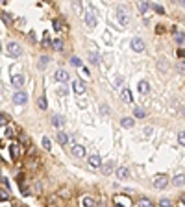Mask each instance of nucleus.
<instances>
[{"label": "nucleus", "mask_w": 185, "mask_h": 207, "mask_svg": "<svg viewBox=\"0 0 185 207\" xmlns=\"http://www.w3.org/2000/svg\"><path fill=\"white\" fill-rule=\"evenodd\" d=\"M137 205L139 207H154V204H152L150 200H146V198H141V200L137 202Z\"/></svg>", "instance_id": "7c9ffc66"}, {"label": "nucleus", "mask_w": 185, "mask_h": 207, "mask_svg": "<svg viewBox=\"0 0 185 207\" xmlns=\"http://www.w3.org/2000/svg\"><path fill=\"white\" fill-rule=\"evenodd\" d=\"M176 70H178V74L185 76V61H178L176 63Z\"/></svg>", "instance_id": "c756f323"}, {"label": "nucleus", "mask_w": 185, "mask_h": 207, "mask_svg": "<svg viewBox=\"0 0 185 207\" xmlns=\"http://www.w3.org/2000/svg\"><path fill=\"white\" fill-rule=\"evenodd\" d=\"M57 196H61V198H65V200H67V198H70V191L63 187V189H59V191H57Z\"/></svg>", "instance_id": "c85d7f7f"}, {"label": "nucleus", "mask_w": 185, "mask_h": 207, "mask_svg": "<svg viewBox=\"0 0 185 207\" xmlns=\"http://www.w3.org/2000/svg\"><path fill=\"white\" fill-rule=\"evenodd\" d=\"M7 122H9V118H7L4 113H0V126H6Z\"/></svg>", "instance_id": "c03bdc74"}, {"label": "nucleus", "mask_w": 185, "mask_h": 207, "mask_svg": "<svg viewBox=\"0 0 185 207\" xmlns=\"http://www.w3.org/2000/svg\"><path fill=\"white\" fill-rule=\"evenodd\" d=\"M115 174H117L120 180H124V178H128V176H130V170H128L126 167H119V168L115 170Z\"/></svg>", "instance_id": "a211bd4d"}, {"label": "nucleus", "mask_w": 185, "mask_h": 207, "mask_svg": "<svg viewBox=\"0 0 185 207\" xmlns=\"http://www.w3.org/2000/svg\"><path fill=\"white\" fill-rule=\"evenodd\" d=\"M33 189H35V194H39V193H41V183H35Z\"/></svg>", "instance_id": "09e8293b"}, {"label": "nucleus", "mask_w": 185, "mask_h": 207, "mask_svg": "<svg viewBox=\"0 0 185 207\" xmlns=\"http://www.w3.org/2000/svg\"><path fill=\"white\" fill-rule=\"evenodd\" d=\"M63 124H65L63 117H59V115H54V117H52V126H54V128L59 130V128H63Z\"/></svg>", "instance_id": "dca6fc26"}, {"label": "nucleus", "mask_w": 185, "mask_h": 207, "mask_svg": "<svg viewBox=\"0 0 185 207\" xmlns=\"http://www.w3.org/2000/svg\"><path fill=\"white\" fill-rule=\"evenodd\" d=\"M178 57H185V50H183V48H180V50H178Z\"/></svg>", "instance_id": "8fccbe9b"}, {"label": "nucleus", "mask_w": 185, "mask_h": 207, "mask_svg": "<svg viewBox=\"0 0 185 207\" xmlns=\"http://www.w3.org/2000/svg\"><path fill=\"white\" fill-rule=\"evenodd\" d=\"M130 198L126 196V194H120V196H117L115 198V207H130Z\"/></svg>", "instance_id": "6e6552de"}, {"label": "nucleus", "mask_w": 185, "mask_h": 207, "mask_svg": "<svg viewBox=\"0 0 185 207\" xmlns=\"http://www.w3.org/2000/svg\"><path fill=\"white\" fill-rule=\"evenodd\" d=\"M6 50H7V54H9L11 57H19V56L22 54V48H20L17 43H13V41L6 44Z\"/></svg>", "instance_id": "f257e3e1"}, {"label": "nucleus", "mask_w": 185, "mask_h": 207, "mask_svg": "<svg viewBox=\"0 0 185 207\" xmlns=\"http://www.w3.org/2000/svg\"><path fill=\"white\" fill-rule=\"evenodd\" d=\"M7 200H9L7 191H0V202H7Z\"/></svg>", "instance_id": "a19ab883"}, {"label": "nucleus", "mask_w": 185, "mask_h": 207, "mask_svg": "<svg viewBox=\"0 0 185 207\" xmlns=\"http://www.w3.org/2000/svg\"><path fill=\"white\" fill-rule=\"evenodd\" d=\"M0 181L4 183V187H6V191L9 189V181H7V178H0Z\"/></svg>", "instance_id": "49530a36"}, {"label": "nucleus", "mask_w": 185, "mask_h": 207, "mask_svg": "<svg viewBox=\"0 0 185 207\" xmlns=\"http://www.w3.org/2000/svg\"><path fill=\"white\" fill-rule=\"evenodd\" d=\"M156 31H158V33H163V31H165V28H163V26H158V28H156Z\"/></svg>", "instance_id": "3c124183"}, {"label": "nucleus", "mask_w": 185, "mask_h": 207, "mask_svg": "<svg viewBox=\"0 0 185 207\" xmlns=\"http://www.w3.org/2000/svg\"><path fill=\"white\" fill-rule=\"evenodd\" d=\"M52 46H54L57 52H61V50H63V41H61V39H54V41H52Z\"/></svg>", "instance_id": "bb28decb"}, {"label": "nucleus", "mask_w": 185, "mask_h": 207, "mask_svg": "<svg viewBox=\"0 0 185 207\" xmlns=\"http://www.w3.org/2000/svg\"><path fill=\"white\" fill-rule=\"evenodd\" d=\"M148 91H150V83H148L146 80L139 81V93H141V94H146Z\"/></svg>", "instance_id": "6ab92c4d"}, {"label": "nucleus", "mask_w": 185, "mask_h": 207, "mask_svg": "<svg viewBox=\"0 0 185 207\" xmlns=\"http://www.w3.org/2000/svg\"><path fill=\"white\" fill-rule=\"evenodd\" d=\"M89 165H91L93 168H102V157H100L98 154L89 155Z\"/></svg>", "instance_id": "1a4fd4ad"}, {"label": "nucleus", "mask_w": 185, "mask_h": 207, "mask_svg": "<svg viewBox=\"0 0 185 207\" xmlns=\"http://www.w3.org/2000/svg\"><path fill=\"white\" fill-rule=\"evenodd\" d=\"M137 7H139L143 13H146V11L150 9V4H146V2H137Z\"/></svg>", "instance_id": "72a5a7b5"}, {"label": "nucleus", "mask_w": 185, "mask_h": 207, "mask_svg": "<svg viewBox=\"0 0 185 207\" xmlns=\"http://www.w3.org/2000/svg\"><path fill=\"white\" fill-rule=\"evenodd\" d=\"M70 65H72V67H82V59H80L78 56H72V57H70Z\"/></svg>", "instance_id": "e433bc0d"}, {"label": "nucleus", "mask_w": 185, "mask_h": 207, "mask_svg": "<svg viewBox=\"0 0 185 207\" xmlns=\"http://www.w3.org/2000/svg\"><path fill=\"white\" fill-rule=\"evenodd\" d=\"M150 7H152L156 13H159V15H165V9H163V6H159V4H150Z\"/></svg>", "instance_id": "2f4dec72"}, {"label": "nucleus", "mask_w": 185, "mask_h": 207, "mask_svg": "<svg viewBox=\"0 0 185 207\" xmlns=\"http://www.w3.org/2000/svg\"><path fill=\"white\" fill-rule=\"evenodd\" d=\"M117 19H119V22H120L122 26H126V24L130 22V17H128V13L124 11V7H120V9L117 11Z\"/></svg>", "instance_id": "9d476101"}, {"label": "nucleus", "mask_w": 185, "mask_h": 207, "mask_svg": "<svg viewBox=\"0 0 185 207\" xmlns=\"http://www.w3.org/2000/svg\"><path fill=\"white\" fill-rule=\"evenodd\" d=\"M167 185H169V178H167L165 174H158V176L154 178V187H156V189L163 191Z\"/></svg>", "instance_id": "f03ea898"}, {"label": "nucleus", "mask_w": 185, "mask_h": 207, "mask_svg": "<svg viewBox=\"0 0 185 207\" xmlns=\"http://www.w3.org/2000/svg\"><path fill=\"white\" fill-rule=\"evenodd\" d=\"M132 50L143 52V50H145V41H143L141 37H133V39H132Z\"/></svg>", "instance_id": "423d86ee"}, {"label": "nucleus", "mask_w": 185, "mask_h": 207, "mask_svg": "<svg viewBox=\"0 0 185 207\" xmlns=\"http://www.w3.org/2000/svg\"><path fill=\"white\" fill-rule=\"evenodd\" d=\"M59 94L65 96V94H67V89H65V87H59V89H57V96H59Z\"/></svg>", "instance_id": "a18cd8bd"}, {"label": "nucleus", "mask_w": 185, "mask_h": 207, "mask_svg": "<svg viewBox=\"0 0 185 207\" xmlns=\"http://www.w3.org/2000/svg\"><path fill=\"white\" fill-rule=\"evenodd\" d=\"M9 154H11V157H13V161H17L19 159V155H20V144H11L9 146Z\"/></svg>", "instance_id": "4468645a"}, {"label": "nucleus", "mask_w": 185, "mask_h": 207, "mask_svg": "<svg viewBox=\"0 0 185 207\" xmlns=\"http://www.w3.org/2000/svg\"><path fill=\"white\" fill-rule=\"evenodd\" d=\"M13 102H15L17 106H24V104L28 102V94H26L24 91H17V93L13 94Z\"/></svg>", "instance_id": "20e7f679"}, {"label": "nucleus", "mask_w": 185, "mask_h": 207, "mask_svg": "<svg viewBox=\"0 0 185 207\" xmlns=\"http://www.w3.org/2000/svg\"><path fill=\"white\" fill-rule=\"evenodd\" d=\"M115 85H117V87L122 85V78H117V80H115Z\"/></svg>", "instance_id": "603ef678"}, {"label": "nucleus", "mask_w": 185, "mask_h": 207, "mask_svg": "<svg viewBox=\"0 0 185 207\" xmlns=\"http://www.w3.org/2000/svg\"><path fill=\"white\" fill-rule=\"evenodd\" d=\"M133 113H135V117H137V118H145V111H143L141 107H135V111H133Z\"/></svg>", "instance_id": "ea45409f"}, {"label": "nucleus", "mask_w": 185, "mask_h": 207, "mask_svg": "<svg viewBox=\"0 0 185 207\" xmlns=\"http://www.w3.org/2000/svg\"><path fill=\"white\" fill-rule=\"evenodd\" d=\"M82 205L83 207H95L96 202H95V198H91V196H83V198H82Z\"/></svg>", "instance_id": "aec40b11"}, {"label": "nucleus", "mask_w": 185, "mask_h": 207, "mask_svg": "<svg viewBox=\"0 0 185 207\" xmlns=\"http://www.w3.org/2000/svg\"><path fill=\"white\" fill-rule=\"evenodd\" d=\"M0 17H2V20H4L6 24H11V22H13V19L9 17V13H0Z\"/></svg>", "instance_id": "4c0bfd02"}, {"label": "nucleus", "mask_w": 185, "mask_h": 207, "mask_svg": "<svg viewBox=\"0 0 185 207\" xmlns=\"http://www.w3.org/2000/svg\"><path fill=\"white\" fill-rule=\"evenodd\" d=\"M172 185H176V187L185 185V174H183V172H178V174L172 178Z\"/></svg>", "instance_id": "2eb2a0df"}, {"label": "nucleus", "mask_w": 185, "mask_h": 207, "mask_svg": "<svg viewBox=\"0 0 185 207\" xmlns=\"http://www.w3.org/2000/svg\"><path fill=\"white\" fill-rule=\"evenodd\" d=\"M52 26H54V30H57V31H63V30H65V24H63L61 20H57V19L52 22Z\"/></svg>", "instance_id": "a878e982"}, {"label": "nucleus", "mask_w": 185, "mask_h": 207, "mask_svg": "<svg viewBox=\"0 0 185 207\" xmlns=\"http://www.w3.org/2000/svg\"><path fill=\"white\" fill-rule=\"evenodd\" d=\"M24 81H26V76H24V74H13V76H11V83H13L17 89H20V87L24 85Z\"/></svg>", "instance_id": "0eeeda50"}, {"label": "nucleus", "mask_w": 185, "mask_h": 207, "mask_svg": "<svg viewBox=\"0 0 185 207\" xmlns=\"http://www.w3.org/2000/svg\"><path fill=\"white\" fill-rule=\"evenodd\" d=\"M120 126L122 128H133V118H130V117L120 118Z\"/></svg>", "instance_id": "4be33fe9"}, {"label": "nucleus", "mask_w": 185, "mask_h": 207, "mask_svg": "<svg viewBox=\"0 0 185 207\" xmlns=\"http://www.w3.org/2000/svg\"><path fill=\"white\" fill-rule=\"evenodd\" d=\"M70 154H72L74 157L82 159V157H85V148H83L82 144H72V148H70Z\"/></svg>", "instance_id": "39448f33"}, {"label": "nucleus", "mask_w": 185, "mask_h": 207, "mask_svg": "<svg viewBox=\"0 0 185 207\" xmlns=\"http://www.w3.org/2000/svg\"><path fill=\"white\" fill-rule=\"evenodd\" d=\"M56 141H57L59 144H67V143H69V137H67V133H63V131H57V135H56Z\"/></svg>", "instance_id": "412c9836"}, {"label": "nucleus", "mask_w": 185, "mask_h": 207, "mask_svg": "<svg viewBox=\"0 0 185 207\" xmlns=\"http://www.w3.org/2000/svg\"><path fill=\"white\" fill-rule=\"evenodd\" d=\"M72 89H74L76 94H83V93H85V83H83L82 80H74V81H72Z\"/></svg>", "instance_id": "9b49d317"}, {"label": "nucleus", "mask_w": 185, "mask_h": 207, "mask_svg": "<svg viewBox=\"0 0 185 207\" xmlns=\"http://www.w3.org/2000/svg\"><path fill=\"white\" fill-rule=\"evenodd\" d=\"M83 22H85V26L95 28V26H96V17H95V13H93V11H85V13H83Z\"/></svg>", "instance_id": "7ed1b4c3"}, {"label": "nucleus", "mask_w": 185, "mask_h": 207, "mask_svg": "<svg viewBox=\"0 0 185 207\" xmlns=\"http://www.w3.org/2000/svg\"><path fill=\"white\" fill-rule=\"evenodd\" d=\"M158 70H159V72H167V70H169V63H167L165 59H159V61H158Z\"/></svg>", "instance_id": "5701e85b"}, {"label": "nucleus", "mask_w": 185, "mask_h": 207, "mask_svg": "<svg viewBox=\"0 0 185 207\" xmlns=\"http://www.w3.org/2000/svg\"><path fill=\"white\" fill-rule=\"evenodd\" d=\"M82 74H83L85 78H89V68H85V67H82Z\"/></svg>", "instance_id": "de8ad7c7"}, {"label": "nucleus", "mask_w": 185, "mask_h": 207, "mask_svg": "<svg viewBox=\"0 0 185 207\" xmlns=\"http://www.w3.org/2000/svg\"><path fill=\"white\" fill-rule=\"evenodd\" d=\"M37 107H39L41 111H44V109L48 107V102H46V98H44V96H41V98L37 100Z\"/></svg>", "instance_id": "b1692460"}, {"label": "nucleus", "mask_w": 185, "mask_h": 207, "mask_svg": "<svg viewBox=\"0 0 185 207\" xmlns=\"http://www.w3.org/2000/svg\"><path fill=\"white\" fill-rule=\"evenodd\" d=\"M6 137H9V139H11V137H13V130H7V131H6Z\"/></svg>", "instance_id": "864d4df0"}, {"label": "nucleus", "mask_w": 185, "mask_h": 207, "mask_svg": "<svg viewBox=\"0 0 185 207\" xmlns=\"http://www.w3.org/2000/svg\"><path fill=\"white\" fill-rule=\"evenodd\" d=\"M48 63H50V57H48V56H41V57H39V68H44Z\"/></svg>", "instance_id": "393cba45"}, {"label": "nucleus", "mask_w": 185, "mask_h": 207, "mask_svg": "<svg viewBox=\"0 0 185 207\" xmlns=\"http://www.w3.org/2000/svg\"><path fill=\"white\" fill-rule=\"evenodd\" d=\"M117 168H115V163H106L104 167H102V172H104V176H109V174H113Z\"/></svg>", "instance_id": "f3484780"}, {"label": "nucleus", "mask_w": 185, "mask_h": 207, "mask_svg": "<svg viewBox=\"0 0 185 207\" xmlns=\"http://www.w3.org/2000/svg\"><path fill=\"white\" fill-rule=\"evenodd\" d=\"M100 113H102V115H106V117H109V113H111V111H109V107H107L106 104H100Z\"/></svg>", "instance_id": "58836bf2"}, {"label": "nucleus", "mask_w": 185, "mask_h": 207, "mask_svg": "<svg viewBox=\"0 0 185 207\" xmlns=\"http://www.w3.org/2000/svg\"><path fill=\"white\" fill-rule=\"evenodd\" d=\"M159 207H172V202L167 200V198H163V200L159 202Z\"/></svg>", "instance_id": "79ce46f5"}, {"label": "nucleus", "mask_w": 185, "mask_h": 207, "mask_svg": "<svg viewBox=\"0 0 185 207\" xmlns=\"http://www.w3.org/2000/svg\"><path fill=\"white\" fill-rule=\"evenodd\" d=\"M89 61H91L93 65H98V63H100V56H98V54H89Z\"/></svg>", "instance_id": "c9c22d12"}, {"label": "nucleus", "mask_w": 185, "mask_h": 207, "mask_svg": "<svg viewBox=\"0 0 185 207\" xmlns=\"http://www.w3.org/2000/svg\"><path fill=\"white\" fill-rule=\"evenodd\" d=\"M172 33H174V39H176L178 43H183V41H185V35H183V33H182V31H178V30H174Z\"/></svg>", "instance_id": "473e14b6"}, {"label": "nucleus", "mask_w": 185, "mask_h": 207, "mask_svg": "<svg viewBox=\"0 0 185 207\" xmlns=\"http://www.w3.org/2000/svg\"><path fill=\"white\" fill-rule=\"evenodd\" d=\"M41 144H43V148H44V150H48V152L52 150V143H50V139H48V137H43Z\"/></svg>", "instance_id": "cd10ccee"}, {"label": "nucleus", "mask_w": 185, "mask_h": 207, "mask_svg": "<svg viewBox=\"0 0 185 207\" xmlns=\"http://www.w3.org/2000/svg\"><path fill=\"white\" fill-rule=\"evenodd\" d=\"M178 143H180L182 146H185V131H180V133H178Z\"/></svg>", "instance_id": "37998d69"}, {"label": "nucleus", "mask_w": 185, "mask_h": 207, "mask_svg": "<svg viewBox=\"0 0 185 207\" xmlns=\"http://www.w3.org/2000/svg\"><path fill=\"white\" fill-rule=\"evenodd\" d=\"M54 78H56L59 83H65V81L69 80V72H67V70H63V68H59V70H56Z\"/></svg>", "instance_id": "f8f14e48"}, {"label": "nucleus", "mask_w": 185, "mask_h": 207, "mask_svg": "<svg viewBox=\"0 0 185 207\" xmlns=\"http://www.w3.org/2000/svg\"><path fill=\"white\" fill-rule=\"evenodd\" d=\"M41 46H52V41H50V35L44 31V35H43V44Z\"/></svg>", "instance_id": "f704fd0d"}, {"label": "nucleus", "mask_w": 185, "mask_h": 207, "mask_svg": "<svg viewBox=\"0 0 185 207\" xmlns=\"http://www.w3.org/2000/svg\"><path fill=\"white\" fill-rule=\"evenodd\" d=\"M120 98H122L126 104H133V96H132V91H130V89H122V91H120Z\"/></svg>", "instance_id": "ddd939ff"}]
</instances>
